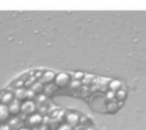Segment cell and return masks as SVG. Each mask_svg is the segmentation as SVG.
Instances as JSON below:
<instances>
[{
  "label": "cell",
  "instance_id": "6",
  "mask_svg": "<svg viewBox=\"0 0 146 130\" xmlns=\"http://www.w3.org/2000/svg\"><path fill=\"white\" fill-rule=\"evenodd\" d=\"M55 79V74L53 73L52 71H46L43 73L42 77H41V81L42 83H45V84H48V83H51L52 81H54Z\"/></svg>",
  "mask_w": 146,
  "mask_h": 130
},
{
  "label": "cell",
  "instance_id": "5",
  "mask_svg": "<svg viewBox=\"0 0 146 130\" xmlns=\"http://www.w3.org/2000/svg\"><path fill=\"white\" fill-rule=\"evenodd\" d=\"M42 116L39 114H32L30 117L28 118V124L30 126H37L39 124H41L42 122Z\"/></svg>",
  "mask_w": 146,
  "mask_h": 130
},
{
  "label": "cell",
  "instance_id": "18",
  "mask_svg": "<svg viewBox=\"0 0 146 130\" xmlns=\"http://www.w3.org/2000/svg\"><path fill=\"white\" fill-rule=\"evenodd\" d=\"M19 130H29L28 128H20Z\"/></svg>",
  "mask_w": 146,
  "mask_h": 130
},
{
  "label": "cell",
  "instance_id": "8",
  "mask_svg": "<svg viewBox=\"0 0 146 130\" xmlns=\"http://www.w3.org/2000/svg\"><path fill=\"white\" fill-rule=\"evenodd\" d=\"M15 98H16L17 101H21V100H24L27 98V91L24 90L23 88H19L15 92Z\"/></svg>",
  "mask_w": 146,
  "mask_h": 130
},
{
  "label": "cell",
  "instance_id": "15",
  "mask_svg": "<svg viewBox=\"0 0 146 130\" xmlns=\"http://www.w3.org/2000/svg\"><path fill=\"white\" fill-rule=\"evenodd\" d=\"M70 85H71V87H72V88H79L80 85H81V83H80L79 80H74V81L71 82Z\"/></svg>",
  "mask_w": 146,
  "mask_h": 130
},
{
  "label": "cell",
  "instance_id": "1",
  "mask_svg": "<svg viewBox=\"0 0 146 130\" xmlns=\"http://www.w3.org/2000/svg\"><path fill=\"white\" fill-rule=\"evenodd\" d=\"M54 82L56 84V86H58L60 88H64L71 83V79H70V76L67 73L61 72V73H58L57 75H55Z\"/></svg>",
  "mask_w": 146,
  "mask_h": 130
},
{
  "label": "cell",
  "instance_id": "13",
  "mask_svg": "<svg viewBox=\"0 0 146 130\" xmlns=\"http://www.w3.org/2000/svg\"><path fill=\"white\" fill-rule=\"evenodd\" d=\"M43 85H42V83H35L34 85H33V87H32V91L34 92V94L35 93H41V92L43 91Z\"/></svg>",
  "mask_w": 146,
  "mask_h": 130
},
{
  "label": "cell",
  "instance_id": "3",
  "mask_svg": "<svg viewBox=\"0 0 146 130\" xmlns=\"http://www.w3.org/2000/svg\"><path fill=\"white\" fill-rule=\"evenodd\" d=\"M8 110H9V113L10 114H13V115H17L19 112L21 111V104L19 103V101L17 100H14L12 103L9 105L8 107Z\"/></svg>",
  "mask_w": 146,
  "mask_h": 130
},
{
  "label": "cell",
  "instance_id": "12",
  "mask_svg": "<svg viewBox=\"0 0 146 130\" xmlns=\"http://www.w3.org/2000/svg\"><path fill=\"white\" fill-rule=\"evenodd\" d=\"M115 98L119 101H122L126 98V91L125 90H119V91L115 92Z\"/></svg>",
  "mask_w": 146,
  "mask_h": 130
},
{
  "label": "cell",
  "instance_id": "9",
  "mask_svg": "<svg viewBox=\"0 0 146 130\" xmlns=\"http://www.w3.org/2000/svg\"><path fill=\"white\" fill-rule=\"evenodd\" d=\"M121 87H122V83L119 80H112L109 84L110 91H113V92H117L119 90H121Z\"/></svg>",
  "mask_w": 146,
  "mask_h": 130
},
{
  "label": "cell",
  "instance_id": "14",
  "mask_svg": "<svg viewBox=\"0 0 146 130\" xmlns=\"http://www.w3.org/2000/svg\"><path fill=\"white\" fill-rule=\"evenodd\" d=\"M106 98H107L108 100H110V101H113V99L115 98V92H113V91L107 92V94H106Z\"/></svg>",
  "mask_w": 146,
  "mask_h": 130
},
{
  "label": "cell",
  "instance_id": "7",
  "mask_svg": "<svg viewBox=\"0 0 146 130\" xmlns=\"http://www.w3.org/2000/svg\"><path fill=\"white\" fill-rule=\"evenodd\" d=\"M9 110L8 107L4 104H0V122H3L8 118L9 116Z\"/></svg>",
  "mask_w": 146,
  "mask_h": 130
},
{
  "label": "cell",
  "instance_id": "16",
  "mask_svg": "<svg viewBox=\"0 0 146 130\" xmlns=\"http://www.w3.org/2000/svg\"><path fill=\"white\" fill-rule=\"evenodd\" d=\"M58 130H73V128L71 126H69L68 124H63L58 128Z\"/></svg>",
  "mask_w": 146,
  "mask_h": 130
},
{
  "label": "cell",
  "instance_id": "4",
  "mask_svg": "<svg viewBox=\"0 0 146 130\" xmlns=\"http://www.w3.org/2000/svg\"><path fill=\"white\" fill-rule=\"evenodd\" d=\"M79 116L77 115V114L75 113H70L68 114V116H67L66 120H67V123L69 126H71V127H73V126H76L78 123H79Z\"/></svg>",
  "mask_w": 146,
  "mask_h": 130
},
{
  "label": "cell",
  "instance_id": "10",
  "mask_svg": "<svg viewBox=\"0 0 146 130\" xmlns=\"http://www.w3.org/2000/svg\"><path fill=\"white\" fill-rule=\"evenodd\" d=\"M14 101V96H13L12 93H6L3 95L2 97V104H4V105H10L12 102Z\"/></svg>",
  "mask_w": 146,
  "mask_h": 130
},
{
  "label": "cell",
  "instance_id": "2",
  "mask_svg": "<svg viewBox=\"0 0 146 130\" xmlns=\"http://www.w3.org/2000/svg\"><path fill=\"white\" fill-rule=\"evenodd\" d=\"M21 111L26 115H32L35 111V104L31 100H27L23 104H21Z\"/></svg>",
  "mask_w": 146,
  "mask_h": 130
},
{
  "label": "cell",
  "instance_id": "17",
  "mask_svg": "<svg viewBox=\"0 0 146 130\" xmlns=\"http://www.w3.org/2000/svg\"><path fill=\"white\" fill-rule=\"evenodd\" d=\"M86 130H97V129H96V128H94V127H88Z\"/></svg>",
  "mask_w": 146,
  "mask_h": 130
},
{
  "label": "cell",
  "instance_id": "11",
  "mask_svg": "<svg viewBox=\"0 0 146 130\" xmlns=\"http://www.w3.org/2000/svg\"><path fill=\"white\" fill-rule=\"evenodd\" d=\"M106 109H107V111L109 112V113H115V112L119 109V106H118V104L116 103V102L110 101L109 103L107 104V106H106Z\"/></svg>",
  "mask_w": 146,
  "mask_h": 130
}]
</instances>
